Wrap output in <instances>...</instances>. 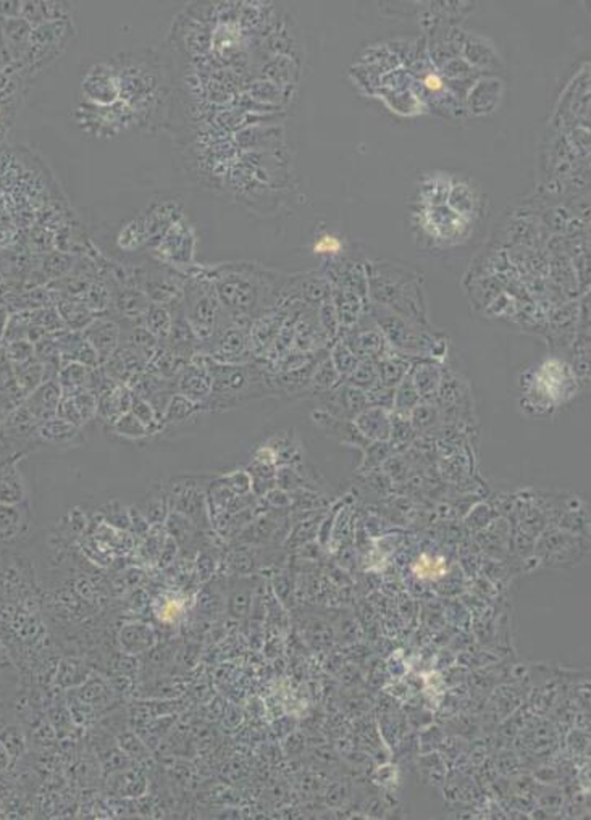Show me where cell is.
<instances>
[{"label":"cell","instance_id":"6da1fadb","mask_svg":"<svg viewBox=\"0 0 591 820\" xmlns=\"http://www.w3.org/2000/svg\"><path fill=\"white\" fill-rule=\"evenodd\" d=\"M205 276L217 291L222 307L233 320L246 322L282 307L288 296L286 276L249 262L212 266Z\"/></svg>","mask_w":591,"mask_h":820},{"label":"cell","instance_id":"7a4b0ae2","mask_svg":"<svg viewBox=\"0 0 591 820\" xmlns=\"http://www.w3.org/2000/svg\"><path fill=\"white\" fill-rule=\"evenodd\" d=\"M367 295L375 306L430 327L427 289L422 274L401 262L367 260Z\"/></svg>","mask_w":591,"mask_h":820},{"label":"cell","instance_id":"3957f363","mask_svg":"<svg viewBox=\"0 0 591 820\" xmlns=\"http://www.w3.org/2000/svg\"><path fill=\"white\" fill-rule=\"evenodd\" d=\"M112 60L120 100L133 113L136 128L152 127L163 107V79L157 60L148 54H120Z\"/></svg>","mask_w":591,"mask_h":820},{"label":"cell","instance_id":"277c9868","mask_svg":"<svg viewBox=\"0 0 591 820\" xmlns=\"http://www.w3.org/2000/svg\"><path fill=\"white\" fill-rule=\"evenodd\" d=\"M368 314L378 325L391 351L398 352L410 360L416 358V360L440 362L446 358L448 354L446 339L435 331L430 330V327L408 320L375 304L368 307Z\"/></svg>","mask_w":591,"mask_h":820},{"label":"cell","instance_id":"5b68a950","mask_svg":"<svg viewBox=\"0 0 591 820\" xmlns=\"http://www.w3.org/2000/svg\"><path fill=\"white\" fill-rule=\"evenodd\" d=\"M212 379L211 398L204 407L212 410H225L249 400L272 394L267 373L257 364H219L205 358Z\"/></svg>","mask_w":591,"mask_h":820},{"label":"cell","instance_id":"8992f818","mask_svg":"<svg viewBox=\"0 0 591 820\" xmlns=\"http://www.w3.org/2000/svg\"><path fill=\"white\" fill-rule=\"evenodd\" d=\"M184 306L186 322L197 339L212 341L225 325L223 318L228 314L222 307L217 291L207 276L192 280L184 295Z\"/></svg>","mask_w":591,"mask_h":820},{"label":"cell","instance_id":"52a82bcc","mask_svg":"<svg viewBox=\"0 0 591 820\" xmlns=\"http://www.w3.org/2000/svg\"><path fill=\"white\" fill-rule=\"evenodd\" d=\"M73 37L75 29L70 22L39 25L31 29L28 46L23 56V62L29 73H37L44 67L52 64L64 54Z\"/></svg>","mask_w":591,"mask_h":820},{"label":"cell","instance_id":"ba28073f","mask_svg":"<svg viewBox=\"0 0 591 820\" xmlns=\"http://www.w3.org/2000/svg\"><path fill=\"white\" fill-rule=\"evenodd\" d=\"M78 127L96 138H115L125 130L136 128L133 113L121 100L110 107L91 106L81 102L73 112Z\"/></svg>","mask_w":591,"mask_h":820},{"label":"cell","instance_id":"9c48e42d","mask_svg":"<svg viewBox=\"0 0 591 820\" xmlns=\"http://www.w3.org/2000/svg\"><path fill=\"white\" fill-rule=\"evenodd\" d=\"M420 226L433 244H462L471 234V220L443 205H425L420 213Z\"/></svg>","mask_w":591,"mask_h":820},{"label":"cell","instance_id":"30bf717a","mask_svg":"<svg viewBox=\"0 0 591 820\" xmlns=\"http://www.w3.org/2000/svg\"><path fill=\"white\" fill-rule=\"evenodd\" d=\"M81 102L110 107L120 100V86L112 60L92 64L81 78Z\"/></svg>","mask_w":591,"mask_h":820},{"label":"cell","instance_id":"8fae6325","mask_svg":"<svg viewBox=\"0 0 591 820\" xmlns=\"http://www.w3.org/2000/svg\"><path fill=\"white\" fill-rule=\"evenodd\" d=\"M212 360L219 364H246L251 360L253 348L249 339V327L246 322H238L230 318L220 328L219 333L212 337Z\"/></svg>","mask_w":591,"mask_h":820},{"label":"cell","instance_id":"7c38bea8","mask_svg":"<svg viewBox=\"0 0 591 820\" xmlns=\"http://www.w3.org/2000/svg\"><path fill=\"white\" fill-rule=\"evenodd\" d=\"M339 337L345 341L346 346L359 360L375 362L391 351L378 325L375 323L368 312Z\"/></svg>","mask_w":591,"mask_h":820},{"label":"cell","instance_id":"4fadbf2b","mask_svg":"<svg viewBox=\"0 0 591 820\" xmlns=\"http://www.w3.org/2000/svg\"><path fill=\"white\" fill-rule=\"evenodd\" d=\"M155 253L170 265L186 270L194 262L196 253V234L192 226L183 217L180 218L155 245Z\"/></svg>","mask_w":591,"mask_h":820},{"label":"cell","instance_id":"5bb4252c","mask_svg":"<svg viewBox=\"0 0 591 820\" xmlns=\"http://www.w3.org/2000/svg\"><path fill=\"white\" fill-rule=\"evenodd\" d=\"M325 412L338 417L343 420H354L358 415L368 407L366 391H362L356 386L347 385L341 381L330 393L324 394Z\"/></svg>","mask_w":591,"mask_h":820},{"label":"cell","instance_id":"9a60e30c","mask_svg":"<svg viewBox=\"0 0 591 820\" xmlns=\"http://www.w3.org/2000/svg\"><path fill=\"white\" fill-rule=\"evenodd\" d=\"M181 217H183V212L176 202L165 201V202L152 203L142 217L146 241L149 244H159L170 228Z\"/></svg>","mask_w":591,"mask_h":820},{"label":"cell","instance_id":"2e32d148","mask_svg":"<svg viewBox=\"0 0 591 820\" xmlns=\"http://www.w3.org/2000/svg\"><path fill=\"white\" fill-rule=\"evenodd\" d=\"M504 85L500 78H479L469 91L467 106L473 115H490L500 106Z\"/></svg>","mask_w":591,"mask_h":820},{"label":"cell","instance_id":"e0dca14e","mask_svg":"<svg viewBox=\"0 0 591 820\" xmlns=\"http://www.w3.org/2000/svg\"><path fill=\"white\" fill-rule=\"evenodd\" d=\"M31 504L2 505L0 504V543L12 545L22 541L29 532L31 525Z\"/></svg>","mask_w":591,"mask_h":820},{"label":"cell","instance_id":"ac0fdd59","mask_svg":"<svg viewBox=\"0 0 591 820\" xmlns=\"http://www.w3.org/2000/svg\"><path fill=\"white\" fill-rule=\"evenodd\" d=\"M29 503V486L16 461L0 463V504Z\"/></svg>","mask_w":591,"mask_h":820},{"label":"cell","instance_id":"d6986e66","mask_svg":"<svg viewBox=\"0 0 591 820\" xmlns=\"http://www.w3.org/2000/svg\"><path fill=\"white\" fill-rule=\"evenodd\" d=\"M464 60L471 65L473 70H488L498 71L503 70V62H501L498 50L493 47V44L477 35H465L464 46L462 52Z\"/></svg>","mask_w":591,"mask_h":820},{"label":"cell","instance_id":"ffe728a7","mask_svg":"<svg viewBox=\"0 0 591 820\" xmlns=\"http://www.w3.org/2000/svg\"><path fill=\"white\" fill-rule=\"evenodd\" d=\"M330 299L337 310L339 327L345 330H349L368 312L366 299L352 289L331 286Z\"/></svg>","mask_w":591,"mask_h":820},{"label":"cell","instance_id":"44dd1931","mask_svg":"<svg viewBox=\"0 0 591 820\" xmlns=\"http://www.w3.org/2000/svg\"><path fill=\"white\" fill-rule=\"evenodd\" d=\"M62 394L64 391L58 385V381H54V379L44 381L43 385L37 386L33 393H29L25 407L31 414L35 415L36 420L39 423L49 420L57 415V409L62 400Z\"/></svg>","mask_w":591,"mask_h":820},{"label":"cell","instance_id":"7402d4cb","mask_svg":"<svg viewBox=\"0 0 591 820\" xmlns=\"http://www.w3.org/2000/svg\"><path fill=\"white\" fill-rule=\"evenodd\" d=\"M119 337L120 328L115 323L107 320L89 323V327L85 330V339L91 344L92 349L98 354V364H104L112 358L119 346Z\"/></svg>","mask_w":591,"mask_h":820},{"label":"cell","instance_id":"603a6c76","mask_svg":"<svg viewBox=\"0 0 591 820\" xmlns=\"http://www.w3.org/2000/svg\"><path fill=\"white\" fill-rule=\"evenodd\" d=\"M178 388L180 394L186 400H192L199 406H204L212 393L211 373L205 364V358L201 364L191 365L190 368L183 372Z\"/></svg>","mask_w":591,"mask_h":820},{"label":"cell","instance_id":"cb8c5ba5","mask_svg":"<svg viewBox=\"0 0 591 820\" xmlns=\"http://www.w3.org/2000/svg\"><path fill=\"white\" fill-rule=\"evenodd\" d=\"M410 379L416 386L417 393L425 402L437 400L441 385V367L433 360H416L410 368Z\"/></svg>","mask_w":591,"mask_h":820},{"label":"cell","instance_id":"d4e9b609","mask_svg":"<svg viewBox=\"0 0 591 820\" xmlns=\"http://www.w3.org/2000/svg\"><path fill=\"white\" fill-rule=\"evenodd\" d=\"M354 425L358 427L360 435L364 438L385 441L391 436L393 421H391V415L388 409L368 406L354 419Z\"/></svg>","mask_w":591,"mask_h":820},{"label":"cell","instance_id":"484cf974","mask_svg":"<svg viewBox=\"0 0 591 820\" xmlns=\"http://www.w3.org/2000/svg\"><path fill=\"white\" fill-rule=\"evenodd\" d=\"M412 360L404 358L398 352H388L383 358L375 360L377 373H378V385L383 388H396L402 379L408 377L412 368Z\"/></svg>","mask_w":591,"mask_h":820},{"label":"cell","instance_id":"4316f807","mask_svg":"<svg viewBox=\"0 0 591 820\" xmlns=\"http://www.w3.org/2000/svg\"><path fill=\"white\" fill-rule=\"evenodd\" d=\"M446 202L450 203L451 211L467 220H472L479 215V192L472 186L471 182H452Z\"/></svg>","mask_w":591,"mask_h":820},{"label":"cell","instance_id":"83f0119b","mask_svg":"<svg viewBox=\"0 0 591 820\" xmlns=\"http://www.w3.org/2000/svg\"><path fill=\"white\" fill-rule=\"evenodd\" d=\"M37 436L44 441L52 442L57 446H71L79 433V427L70 421L62 420L58 417H52L49 420H44L37 425Z\"/></svg>","mask_w":591,"mask_h":820},{"label":"cell","instance_id":"f1b7e54d","mask_svg":"<svg viewBox=\"0 0 591 820\" xmlns=\"http://www.w3.org/2000/svg\"><path fill=\"white\" fill-rule=\"evenodd\" d=\"M341 381L343 379L337 372L330 356H327L325 358H320V362L316 367L312 379H310L309 389L317 394L330 393L331 389H335Z\"/></svg>","mask_w":591,"mask_h":820},{"label":"cell","instance_id":"f546056e","mask_svg":"<svg viewBox=\"0 0 591 820\" xmlns=\"http://www.w3.org/2000/svg\"><path fill=\"white\" fill-rule=\"evenodd\" d=\"M89 379H91V372L86 368V365L68 362V365H65L60 370L58 385L65 393H77L79 389H89L88 388Z\"/></svg>","mask_w":591,"mask_h":820},{"label":"cell","instance_id":"4dcf8cb0","mask_svg":"<svg viewBox=\"0 0 591 820\" xmlns=\"http://www.w3.org/2000/svg\"><path fill=\"white\" fill-rule=\"evenodd\" d=\"M199 409H202V406H199L192 400H186L181 394H176L170 400L169 406L165 409L162 425L163 427H167V425H181L184 421L190 420L191 417L196 414Z\"/></svg>","mask_w":591,"mask_h":820},{"label":"cell","instance_id":"1f68e13d","mask_svg":"<svg viewBox=\"0 0 591 820\" xmlns=\"http://www.w3.org/2000/svg\"><path fill=\"white\" fill-rule=\"evenodd\" d=\"M443 173H437V175L429 176L425 182H423L422 186H420V196L423 199V205H443L444 201L443 197H441V192H443L444 196H448L450 194L451 184H452V180L451 178H441Z\"/></svg>","mask_w":591,"mask_h":820},{"label":"cell","instance_id":"d6a6232c","mask_svg":"<svg viewBox=\"0 0 591 820\" xmlns=\"http://www.w3.org/2000/svg\"><path fill=\"white\" fill-rule=\"evenodd\" d=\"M420 402V396L417 393L416 386L412 383L410 373L396 386L394 393V410L399 414H410L412 409Z\"/></svg>","mask_w":591,"mask_h":820},{"label":"cell","instance_id":"836d02e7","mask_svg":"<svg viewBox=\"0 0 591 820\" xmlns=\"http://www.w3.org/2000/svg\"><path fill=\"white\" fill-rule=\"evenodd\" d=\"M347 385L356 386L362 391H370L375 386H378V373L377 367L372 360H359L358 367L354 368V372L343 379Z\"/></svg>","mask_w":591,"mask_h":820},{"label":"cell","instance_id":"e575fe53","mask_svg":"<svg viewBox=\"0 0 591 820\" xmlns=\"http://www.w3.org/2000/svg\"><path fill=\"white\" fill-rule=\"evenodd\" d=\"M328 356H330L331 362L335 365L337 372L339 373V377L343 379H347L354 372V368L358 367V364H359V358L352 354L351 349L346 346L345 341L341 337L331 348Z\"/></svg>","mask_w":591,"mask_h":820},{"label":"cell","instance_id":"d590c367","mask_svg":"<svg viewBox=\"0 0 591 820\" xmlns=\"http://www.w3.org/2000/svg\"><path fill=\"white\" fill-rule=\"evenodd\" d=\"M146 323H148L149 333L159 337H169L171 327H173L169 310L162 306H150L146 310Z\"/></svg>","mask_w":591,"mask_h":820},{"label":"cell","instance_id":"8d00e7d4","mask_svg":"<svg viewBox=\"0 0 591 820\" xmlns=\"http://www.w3.org/2000/svg\"><path fill=\"white\" fill-rule=\"evenodd\" d=\"M113 430L117 435L127 440H144L150 436L149 428L138 420L131 412L121 415L120 419L113 423Z\"/></svg>","mask_w":591,"mask_h":820},{"label":"cell","instance_id":"74e56055","mask_svg":"<svg viewBox=\"0 0 591 820\" xmlns=\"http://www.w3.org/2000/svg\"><path fill=\"white\" fill-rule=\"evenodd\" d=\"M142 244H148V241H146L142 217H138L131 220L127 226H123V230L119 234V245L125 251H134Z\"/></svg>","mask_w":591,"mask_h":820},{"label":"cell","instance_id":"f35d334b","mask_svg":"<svg viewBox=\"0 0 591 820\" xmlns=\"http://www.w3.org/2000/svg\"><path fill=\"white\" fill-rule=\"evenodd\" d=\"M16 368L20 372H16L18 383L22 386L26 393H33L36 388L43 385L44 379V365L35 364V362H25V364H16Z\"/></svg>","mask_w":591,"mask_h":820},{"label":"cell","instance_id":"ab89813d","mask_svg":"<svg viewBox=\"0 0 591 820\" xmlns=\"http://www.w3.org/2000/svg\"><path fill=\"white\" fill-rule=\"evenodd\" d=\"M130 412H131L138 420L142 421V423L149 428L150 435H154V433H157V431L163 427L162 421H159V417H157L154 407L150 406L144 398L134 396L133 406H131V410H130Z\"/></svg>","mask_w":591,"mask_h":820},{"label":"cell","instance_id":"60d3db41","mask_svg":"<svg viewBox=\"0 0 591 820\" xmlns=\"http://www.w3.org/2000/svg\"><path fill=\"white\" fill-rule=\"evenodd\" d=\"M77 406L78 412L83 419V423L91 420L94 415L98 414V400L92 394L91 389H79L77 393L68 394Z\"/></svg>","mask_w":591,"mask_h":820},{"label":"cell","instance_id":"b9f144b4","mask_svg":"<svg viewBox=\"0 0 591 820\" xmlns=\"http://www.w3.org/2000/svg\"><path fill=\"white\" fill-rule=\"evenodd\" d=\"M412 570H414L416 576H420V578H431V580H435V578L443 576L444 572H446V564H444L443 559H440V557H435V559H433V557L423 555V557H420V559L414 564Z\"/></svg>","mask_w":591,"mask_h":820},{"label":"cell","instance_id":"7bdbcfd3","mask_svg":"<svg viewBox=\"0 0 591 820\" xmlns=\"http://www.w3.org/2000/svg\"><path fill=\"white\" fill-rule=\"evenodd\" d=\"M438 419L437 407L431 406V402L417 404L410 412V423L416 427L427 428L433 425Z\"/></svg>","mask_w":591,"mask_h":820},{"label":"cell","instance_id":"ee69618b","mask_svg":"<svg viewBox=\"0 0 591 820\" xmlns=\"http://www.w3.org/2000/svg\"><path fill=\"white\" fill-rule=\"evenodd\" d=\"M341 249H343V243L337 236L328 234V233L324 234V236H320L316 241V245H314L316 253L320 254V255H327V257H337L341 253Z\"/></svg>","mask_w":591,"mask_h":820},{"label":"cell","instance_id":"f6af8a7d","mask_svg":"<svg viewBox=\"0 0 591 820\" xmlns=\"http://www.w3.org/2000/svg\"><path fill=\"white\" fill-rule=\"evenodd\" d=\"M33 354H35V349H33V346L29 343H25V341H18V343H14L10 346V351H8V356L10 358L16 362V364H25V362H29L31 358H33Z\"/></svg>","mask_w":591,"mask_h":820},{"label":"cell","instance_id":"bcb514c9","mask_svg":"<svg viewBox=\"0 0 591 820\" xmlns=\"http://www.w3.org/2000/svg\"><path fill=\"white\" fill-rule=\"evenodd\" d=\"M425 86L429 88L430 91H443V81H441V78L438 77V75H433V73H430V75H427V78H425Z\"/></svg>","mask_w":591,"mask_h":820}]
</instances>
